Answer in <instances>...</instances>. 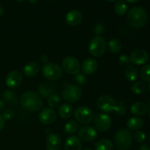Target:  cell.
I'll list each match as a JSON object with an SVG mask.
<instances>
[{
	"label": "cell",
	"mask_w": 150,
	"mask_h": 150,
	"mask_svg": "<svg viewBox=\"0 0 150 150\" xmlns=\"http://www.w3.org/2000/svg\"><path fill=\"white\" fill-rule=\"evenodd\" d=\"M20 102L22 108L29 112L40 111L44 105L42 98L38 93L32 91L24 92L21 98Z\"/></svg>",
	"instance_id": "6da1fadb"
},
{
	"label": "cell",
	"mask_w": 150,
	"mask_h": 150,
	"mask_svg": "<svg viewBox=\"0 0 150 150\" xmlns=\"http://www.w3.org/2000/svg\"><path fill=\"white\" fill-rule=\"evenodd\" d=\"M127 19L130 26L135 29H141L147 23V13L142 7H133L127 13Z\"/></svg>",
	"instance_id": "7a4b0ae2"
},
{
	"label": "cell",
	"mask_w": 150,
	"mask_h": 150,
	"mask_svg": "<svg viewBox=\"0 0 150 150\" xmlns=\"http://www.w3.org/2000/svg\"><path fill=\"white\" fill-rule=\"evenodd\" d=\"M133 142V134L127 129H122L114 136V145L118 150H127Z\"/></svg>",
	"instance_id": "3957f363"
},
{
	"label": "cell",
	"mask_w": 150,
	"mask_h": 150,
	"mask_svg": "<svg viewBox=\"0 0 150 150\" xmlns=\"http://www.w3.org/2000/svg\"><path fill=\"white\" fill-rule=\"evenodd\" d=\"M89 54L95 57H100L106 49V42L105 39L100 35L92 38L88 46Z\"/></svg>",
	"instance_id": "277c9868"
},
{
	"label": "cell",
	"mask_w": 150,
	"mask_h": 150,
	"mask_svg": "<svg viewBox=\"0 0 150 150\" xmlns=\"http://www.w3.org/2000/svg\"><path fill=\"white\" fill-rule=\"evenodd\" d=\"M42 73L44 77L50 81H57L62 76V69L54 63H46L42 67Z\"/></svg>",
	"instance_id": "5b68a950"
},
{
	"label": "cell",
	"mask_w": 150,
	"mask_h": 150,
	"mask_svg": "<svg viewBox=\"0 0 150 150\" xmlns=\"http://www.w3.org/2000/svg\"><path fill=\"white\" fill-rule=\"evenodd\" d=\"M62 95L63 99L68 103H73L81 98L82 90L77 85H70L63 89Z\"/></svg>",
	"instance_id": "8992f818"
},
{
	"label": "cell",
	"mask_w": 150,
	"mask_h": 150,
	"mask_svg": "<svg viewBox=\"0 0 150 150\" xmlns=\"http://www.w3.org/2000/svg\"><path fill=\"white\" fill-rule=\"evenodd\" d=\"M75 118L78 122L81 125H88L94 119V113L92 109L86 106H81L75 111Z\"/></svg>",
	"instance_id": "52a82bcc"
},
{
	"label": "cell",
	"mask_w": 150,
	"mask_h": 150,
	"mask_svg": "<svg viewBox=\"0 0 150 150\" xmlns=\"http://www.w3.org/2000/svg\"><path fill=\"white\" fill-rule=\"evenodd\" d=\"M97 105L100 110L105 113H110L115 111L117 108V103L111 98L107 95H101L97 101Z\"/></svg>",
	"instance_id": "ba28073f"
},
{
	"label": "cell",
	"mask_w": 150,
	"mask_h": 150,
	"mask_svg": "<svg viewBox=\"0 0 150 150\" xmlns=\"http://www.w3.org/2000/svg\"><path fill=\"white\" fill-rule=\"evenodd\" d=\"M62 64L63 70L68 74L76 75L80 72V63L74 57H66L63 59Z\"/></svg>",
	"instance_id": "9c48e42d"
},
{
	"label": "cell",
	"mask_w": 150,
	"mask_h": 150,
	"mask_svg": "<svg viewBox=\"0 0 150 150\" xmlns=\"http://www.w3.org/2000/svg\"><path fill=\"white\" fill-rule=\"evenodd\" d=\"M94 125L96 130L100 132H105L111 126V119L105 114H99L94 119Z\"/></svg>",
	"instance_id": "30bf717a"
},
{
	"label": "cell",
	"mask_w": 150,
	"mask_h": 150,
	"mask_svg": "<svg viewBox=\"0 0 150 150\" xmlns=\"http://www.w3.org/2000/svg\"><path fill=\"white\" fill-rule=\"evenodd\" d=\"M149 59L147 51L143 49H137L133 51L129 57V60L131 64L135 65H142L146 64Z\"/></svg>",
	"instance_id": "8fae6325"
},
{
	"label": "cell",
	"mask_w": 150,
	"mask_h": 150,
	"mask_svg": "<svg viewBox=\"0 0 150 150\" xmlns=\"http://www.w3.org/2000/svg\"><path fill=\"white\" fill-rule=\"evenodd\" d=\"M22 81H23V76L21 73L18 70H12L6 76V85L11 89H16L22 83Z\"/></svg>",
	"instance_id": "7c38bea8"
},
{
	"label": "cell",
	"mask_w": 150,
	"mask_h": 150,
	"mask_svg": "<svg viewBox=\"0 0 150 150\" xmlns=\"http://www.w3.org/2000/svg\"><path fill=\"white\" fill-rule=\"evenodd\" d=\"M98 136V132L91 126H83L79 129L78 132L79 139L83 142H89L95 140Z\"/></svg>",
	"instance_id": "4fadbf2b"
},
{
	"label": "cell",
	"mask_w": 150,
	"mask_h": 150,
	"mask_svg": "<svg viewBox=\"0 0 150 150\" xmlns=\"http://www.w3.org/2000/svg\"><path fill=\"white\" fill-rule=\"evenodd\" d=\"M57 112L53 108H44L39 114V120L42 124L49 125L53 124L57 120Z\"/></svg>",
	"instance_id": "5bb4252c"
},
{
	"label": "cell",
	"mask_w": 150,
	"mask_h": 150,
	"mask_svg": "<svg viewBox=\"0 0 150 150\" xmlns=\"http://www.w3.org/2000/svg\"><path fill=\"white\" fill-rule=\"evenodd\" d=\"M47 150H60L62 141L59 136L55 133H51L46 138Z\"/></svg>",
	"instance_id": "9a60e30c"
},
{
	"label": "cell",
	"mask_w": 150,
	"mask_h": 150,
	"mask_svg": "<svg viewBox=\"0 0 150 150\" xmlns=\"http://www.w3.org/2000/svg\"><path fill=\"white\" fill-rule=\"evenodd\" d=\"M56 86L53 82L45 81L41 83L38 88L39 95L41 98H48L55 92Z\"/></svg>",
	"instance_id": "2e32d148"
},
{
	"label": "cell",
	"mask_w": 150,
	"mask_h": 150,
	"mask_svg": "<svg viewBox=\"0 0 150 150\" xmlns=\"http://www.w3.org/2000/svg\"><path fill=\"white\" fill-rule=\"evenodd\" d=\"M83 16L81 13L77 10H73L67 13L65 17L66 23L70 26H76L82 21Z\"/></svg>",
	"instance_id": "e0dca14e"
},
{
	"label": "cell",
	"mask_w": 150,
	"mask_h": 150,
	"mask_svg": "<svg viewBox=\"0 0 150 150\" xmlns=\"http://www.w3.org/2000/svg\"><path fill=\"white\" fill-rule=\"evenodd\" d=\"M98 69V62L93 58H86L81 64V70L86 75H92Z\"/></svg>",
	"instance_id": "ac0fdd59"
},
{
	"label": "cell",
	"mask_w": 150,
	"mask_h": 150,
	"mask_svg": "<svg viewBox=\"0 0 150 150\" xmlns=\"http://www.w3.org/2000/svg\"><path fill=\"white\" fill-rule=\"evenodd\" d=\"M41 67L40 65L37 62H32L28 63L23 67V74L26 77L32 78L40 73Z\"/></svg>",
	"instance_id": "d6986e66"
},
{
	"label": "cell",
	"mask_w": 150,
	"mask_h": 150,
	"mask_svg": "<svg viewBox=\"0 0 150 150\" xmlns=\"http://www.w3.org/2000/svg\"><path fill=\"white\" fill-rule=\"evenodd\" d=\"M82 144L80 139L76 136H70L64 143V150H81Z\"/></svg>",
	"instance_id": "ffe728a7"
},
{
	"label": "cell",
	"mask_w": 150,
	"mask_h": 150,
	"mask_svg": "<svg viewBox=\"0 0 150 150\" xmlns=\"http://www.w3.org/2000/svg\"><path fill=\"white\" fill-rule=\"evenodd\" d=\"M148 111V105L146 103L142 102L135 103L132 105L130 108V111L133 115H136L139 117V116H143Z\"/></svg>",
	"instance_id": "44dd1931"
},
{
	"label": "cell",
	"mask_w": 150,
	"mask_h": 150,
	"mask_svg": "<svg viewBox=\"0 0 150 150\" xmlns=\"http://www.w3.org/2000/svg\"><path fill=\"white\" fill-rule=\"evenodd\" d=\"M59 114L64 120L70 118L73 114V108L69 103H63L59 108Z\"/></svg>",
	"instance_id": "7402d4cb"
},
{
	"label": "cell",
	"mask_w": 150,
	"mask_h": 150,
	"mask_svg": "<svg viewBox=\"0 0 150 150\" xmlns=\"http://www.w3.org/2000/svg\"><path fill=\"white\" fill-rule=\"evenodd\" d=\"M106 47L109 52L112 53V54H117L122 50V43L117 38H112L108 41Z\"/></svg>",
	"instance_id": "603a6c76"
},
{
	"label": "cell",
	"mask_w": 150,
	"mask_h": 150,
	"mask_svg": "<svg viewBox=\"0 0 150 150\" xmlns=\"http://www.w3.org/2000/svg\"><path fill=\"white\" fill-rule=\"evenodd\" d=\"M144 125V121L141 117H134L130 118L127 122V127L130 130H137Z\"/></svg>",
	"instance_id": "cb8c5ba5"
},
{
	"label": "cell",
	"mask_w": 150,
	"mask_h": 150,
	"mask_svg": "<svg viewBox=\"0 0 150 150\" xmlns=\"http://www.w3.org/2000/svg\"><path fill=\"white\" fill-rule=\"evenodd\" d=\"M124 75L125 79L130 82L135 81L139 78L138 70L136 67L131 65H129L126 67L124 72Z\"/></svg>",
	"instance_id": "d4e9b609"
},
{
	"label": "cell",
	"mask_w": 150,
	"mask_h": 150,
	"mask_svg": "<svg viewBox=\"0 0 150 150\" xmlns=\"http://www.w3.org/2000/svg\"><path fill=\"white\" fill-rule=\"evenodd\" d=\"M95 150H113L114 144L112 142L108 139H102L95 144Z\"/></svg>",
	"instance_id": "484cf974"
},
{
	"label": "cell",
	"mask_w": 150,
	"mask_h": 150,
	"mask_svg": "<svg viewBox=\"0 0 150 150\" xmlns=\"http://www.w3.org/2000/svg\"><path fill=\"white\" fill-rule=\"evenodd\" d=\"M114 11L119 16H124L127 11V6L123 0H119L114 4Z\"/></svg>",
	"instance_id": "4316f807"
},
{
	"label": "cell",
	"mask_w": 150,
	"mask_h": 150,
	"mask_svg": "<svg viewBox=\"0 0 150 150\" xmlns=\"http://www.w3.org/2000/svg\"><path fill=\"white\" fill-rule=\"evenodd\" d=\"M3 99L4 101L10 104H16L17 103L18 97L14 92L10 90H7L3 93L2 95Z\"/></svg>",
	"instance_id": "83f0119b"
},
{
	"label": "cell",
	"mask_w": 150,
	"mask_h": 150,
	"mask_svg": "<svg viewBox=\"0 0 150 150\" xmlns=\"http://www.w3.org/2000/svg\"><path fill=\"white\" fill-rule=\"evenodd\" d=\"M62 98L57 94H53L48 98V105L51 108H57L61 104Z\"/></svg>",
	"instance_id": "f1b7e54d"
},
{
	"label": "cell",
	"mask_w": 150,
	"mask_h": 150,
	"mask_svg": "<svg viewBox=\"0 0 150 150\" xmlns=\"http://www.w3.org/2000/svg\"><path fill=\"white\" fill-rule=\"evenodd\" d=\"M146 86L143 81H136L133 83L131 86V90L133 93L136 95H141L145 92Z\"/></svg>",
	"instance_id": "f546056e"
},
{
	"label": "cell",
	"mask_w": 150,
	"mask_h": 150,
	"mask_svg": "<svg viewBox=\"0 0 150 150\" xmlns=\"http://www.w3.org/2000/svg\"><path fill=\"white\" fill-rule=\"evenodd\" d=\"M140 77L142 81L146 83L150 82V64H145L140 71Z\"/></svg>",
	"instance_id": "4dcf8cb0"
},
{
	"label": "cell",
	"mask_w": 150,
	"mask_h": 150,
	"mask_svg": "<svg viewBox=\"0 0 150 150\" xmlns=\"http://www.w3.org/2000/svg\"><path fill=\"white\" fill-rule=\"evenodd\" d=\"M79 129V124L75 120H70L67 122L64 125V131L69 134L76 133Z\"/></svg>",
	"instance_id": "1f68e13d"
},
{
	"label": "cell",
	"mask_w": 150,
	"mask_h": 150,
	"mask_svg": "<svg viewBox=\"0 0 150 150\" xmlns=\"http://www.w3.org/2000/svg\"><path fill=\"white\" fill-rule=\"evenodd\" d=\"M134 140L136 141L137 143H144V142H145V140H146V135H145V133H144V132L139 130V131L135 133Z\"/></svg>",
	"instance_id": "d6a6232c"
},
{
	"label": "cell",
	"mask_w": 150,
	"mask_h": 150,
	"mask_svg": "<svg viewBox=\"0 0 150 150\" xmlns=\"http://www.w3.org/2000/svg\"><path fill=\"white\" fill-rule=\"evenodd\" d=\"M115 113L118 116H123L125 114L126 111H127V108H126L125 105L122 102H120L119 105H117V108H116Z\"/></svg>",
	"instance_id": "836d02e7"
},
{
	"label": "cell",
	"mask_w": 150,
	"mask_h": 150,
	"mask_svg": "<svg viewBox=\"0 0 150 150\" xmlns=\"http://www.w3.org/2000/svg\"><path fill=\"white\" fill-rule=\"evenodd\" d=\"M74 80L76 81V83H77L78 84H84L86 82V78L82 73H78V74L75 75L74 76Z\"/></svg>",
	"instance_id": "e575fe53"
},
{
	"label": "cell",
	"mask_w": 150,
	"mask_h": 150,
	"mask_svg": "<svg viewBox=\"0 0 150 150\" xmlns=\"http://www.w3.org/2000/svg\"><path fill=\"white\" fill-rule=\"evenodd\" d=\"M130 62V60H129V57L128 56L125 55V54H123L121 55L119 57L118 59V63L120 66H126L129 64Z\"/></svg>",
	"instance_id": "d590c367"
},
{
	"label": "cell",
	"mask_w": 150,
	"mask_h": 150,
	"mask_svg": "<svg viewBox=\"0 0 150 150\" xmlns=\"http://www.w3.org/2000/svg\"><path fill=\"white\" fill-rule=\"evenodd\" d=\"M15 113L13 110L11 109H7L4 111L2 114V117L4 120H10L14 117Z\"/></svg>",
	"instance_id": "8d00e7d4"
},
{
	"label": "cell",
	"mask_w": 150,
	"mask_h": 150,
	"mask_svg": "<svg viewBox=\"0 0 150 150\" xmlns=\"http://www.w3.org/2000/svg\"><path fill=\"white\" fill-rule=\"evenodd\" d=\"M103 31H104L103 26L102 24H100V23L95 25V27H94V29H93V32L98 35L102 34L103 32Z\"/></svg>",
	"instance_id": "74e56055"
},
{
	"label": "cell",
	"mask_w": 150,
	"mask_h": 150,
	"mask_svg": "<svg viewBox=\"0 0 150 150\" xmlns=\"http://www.w3.org/2000/svg\"><path fill=\"white\" fill-rule=\"evenodd\" d=\"M48 60H49V58H48V55H46V54H42L40 57V61L42 62L43 64L48 63Z\"/></svg>",
	"instance_id": "f35d334b"
},
{
	"label": "cell",
	"mask_w": 150,
	"mask_h": 150,
	"mask_svg": "<svg viewBox=\"0 0 150 150\" xmlns=\"http://www.w3.org/2000/svg\"><path fill=\"white\" fill-rule=\"evenodd\" d=\"M139 150H150V145L147 144H144L139 147Z\"/></svg>",
	"instance_id": "ab89813d"
},
{
	"label": "cell",
	"mask_w": 150,
	"mask_h": 150,
	"mask_svg": "<svg viewBox=\"0 0 150 150\" xmlns=\"http://www.w3.org/2000/svg\"><path fill=\"white\" fill-rule=\"evenodd\" d=\"M4 126V119L3 118L2 115L0 114V131L3 129Z\"/></svg>",
	"instance_id": "60d3db41"
},
{
	"label": "cell",
	"mask_w": 150,
	"mask_h": 150,
	"mask_svg": "<svg viewBox=\"0 0 150 150\" xmlns=\"http://www.w3.org/2000/svg\"><path fill=\"white\" fill-rule=\"evenodd\" d=\"M4 102L1 99H0V112L4 111Z\"/></svg>",
	"instance_id": "b9f144b4"
},
{
	"label": "cell",
	"mask_w": 150,
	"mask_h": 150,
	"mask_svg": "<svg viewBox=\"0 0 150 150\" xmlns=\"http://www.w3.org/2000/svg\"><path fill=\"white\" fill-rule=\"evenodd\" d=\"M125 1H127V2L132 3V4H133V3H136V2H138V1H139V0H125Z\"/></svg>",
	"instance_id": "7bdbcfd3"
},
{
	"label": "cell",
	"mask_w": 150,
	"mask_h": 150,
	"mask_svg": "<svg viewBox=\"0 0 150 150\" xmlns=\"http://www.w3.org/2000/svg\"><path fill=\"white\" fill-rule=\"evenodd\" d=\"M3 13H4V9H3L2 7L0 6V16H2Z\"/></svg>",
	"instance_id": "ee69618b"
},
{
	"label": "cell",
	"mask_w": 150,
	"mask_h": 150,
	"mask_svg": "<svg viewBox=\"0 0 150 150\" xmlns=\"http://www.w3.org/2000/svg\"><path fill=\"white\" fill-rule=\"evenodd\" d=\"M28 1H29L30 3H35L38 0H28Z\"/></svg>",
	"instance_id": "f6af8a7d"
},
{
	"label": "cell",
	"mask_w": 150,
	"mask_h": 150,
	"mask_svg": "<svg viewBox=\"0 0 150 150\" xmlns=\"http://www.w3.org/2000/svg\"><path fill=\"white\" fill-rule=\"evenodd\" d=\"M148 114H149V117H150V107H149V109H148Z\"/></svg>",
	"instance_id": "bcb514c9"
},
{
	"label": "cell",
	"mask_w": 150,
	"mask_h": 150,
	"mask_svg": "<svg viewBox=\"0 0 150 150\" xmlns=\"http://www.w3.org/2000/svg\"><path fill=\"white\" fill-rule=\"evenodd\" d=\"M108 1H110V2H114V1H115L116 0H107Z\"/></svg>",
	"instance_id": "7dc6e473"
},
{
	"label": "cell",
	"mask_w": 150,
	"mask_h": 150,
	"mask_svg": "<svg viewBox=\"0 0 150 150\" xmlns=\"http://www.w3.org/2000/svg\"><path fill=\"white\" fill-rule=\"evenodd\" d=\"M16 1H24V0H16Z\"/></svg>",
	"instance_id": "c3c4849f"
},
{
	"label": "cell",
	"mask_w": 150,
	"mask_h": 150,
	"mask_svg": "<svg viewBox=\"0 0 150 150\" xmlns=\"http://www.w3.org/2000/svg\"><path fill=\"white\" fill-rule=\"evenodd\" d=\"M148 89H149V92H150V83H149V86H148Z\"/></svg>",
	"instance_id": "681fc988"
},
{
	"label": "cell",
	"mask_w": 150,
	"mask_h": 150,
	"mask_svg": "<svg viewBox=\"0 0 150 150\" xmlns=\"http://www.w3.org/2000/svg\"><path fill=\"white\" fill-rule=\"evenodd\" d=\"M84 150H92V149H89V148H87V149H85Z\"/></svg>",
	"instance_id": "f907efd6"
},
{
	"label": "cell",
	"mask_w": 150,
	"mask_h": 150,
	"mask_svg": "<svg viewBox=\"0 0 150 150\" xmlns=\"http://www.w3.org/2000/svg\"><path fill=\"white\" fill-rule=\"evenodd\" d=\"M149 107H150V100L149 101Z\"/></svg>",
	"instance_id": "816d5d0a"
},
{
	"label": "cell",
	"mask_w": 150,
	"mask_h": 150,
	"mask_svg": "<svg viewBox=\"0 0 150 150\" xmlns=\"http://www.w3.org/2000/svg\"><path fill=\"white\" fill-rule=\"evenodd\" d=\"M45 1H51V0H45Z\"/></svg>",
	"instance_id": "f5cc1de1"
}]
</instances>
